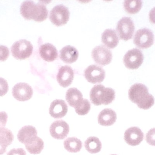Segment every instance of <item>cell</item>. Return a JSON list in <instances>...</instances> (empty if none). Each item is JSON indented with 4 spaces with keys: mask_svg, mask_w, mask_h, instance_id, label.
<instances>
[{
    "mask_svg": "<svg viewBox=\"0 0 155 155\" xmlns=\"http://www.w3.org/2000/svg\"><path fill=\"white\" fill-rule=\"evenodd\" d=\"M102 42L110 49L116 47L119 43V39L115 30L106 29L102 35Z\"/></svg>",
    "mask_w": 155,
    "mask_h": 155,
    "instance_id": "ffe728a7",
    "label": "cell"
},
{
    "mask_svg": "<svg viewBox=\"0 0 155 155\" xmlns=\"http://www.w3.org/2000/svg\"><path fill=\"white\" fill-rule=\"evenodd\" d=\"M14 136L11 130L7 128H0V144L7 148L12 143Z\"/></svg>",
    "mask_w": 155,
    "mask_h": 155,
    "instance_id": "d4e9b609",
    "label": "cell"
},
{
    "mask_svg": "<svg viewBox=\"0 0 155 155\" xmlns=\"http://www.w3.org/2000/svg\"><path fill=\"white\" fill-rule=\"evenodd\" d=\"M20 12L26 20L33 19L36 22H43L48 17V10L41 2L35 3L31 1H25L21 5Z\"/></svg>",
    "mask_w": 155,
    "mask_h": 155,
    "instance_id": "7a4b0ae2",
    "label": "cell"
},
{
    "mask_svg": "<svg viewBox=\"0 0 155 155\" xmlns=\"http://www.w3.org/2000/svg\"><path fill=\"white\" fill-rule=\"evenodd\" d=\"M25 145L30 153L36 155L40 154L43 150L44 143L41 138L37 136Z\"/></svg>",
    "mask_w": 155,
    "mask_h": 155,
    "instance_id": "7402d4cb",
    "label": "cell"
},
{
    "mask_svg": "<svg viewBox=\"0 0 155 155\" xmlns=\"http://www.w3.org/2000/svg\"><path fill=\"white\" fill-rule=\"evenodd\" d=\"M68 110V106L64 100L57 99L51 103L49 113L54 118L59 119L64 117Z\"/></svg>",
    "mask_w": 155,
    "mask_h": 155,
    "instance_id": "9a60e30c",
    "label": "cell"
},
{
    "mask_svg": "<svg viewBox=\"0 0 155 155\" xmlns=\"http://www.w3.org/2000/svg\"><path fill=\"white\" fill-rule=\"evenodd\" d=\"M124 8L127 13L131 14L137 13L140 11L143 6L141 1H125Z\"/></svg>",
    "mask_w": 155,
    "mask_h": 155,
    "instance_id": "484cf974",
    "label": "cell"
},
{
    "mask_svg": "<svg viewBox=\"0 0 155 155\" xmlns=\"http://www.w3.org/2000/svg\"><path fill=\"white\" fill-rule=\"evenodd\" d=\"M74 74L72 68L70 66H63L59 69L57 80L60 86L65 88L71 85L73 81Z\"/></svg>",
    "mask_w": 155,
    "mask_h": 155,
    "instance_id": "5bb4252c",
    "label": "cell"
},
{
    "mask_svg": "<svg viewBox=\"0 0 155 155\" xmlns=\"http://www.w3.org/2000/svg\"><path fill=\"white\" fill-rule=\"evenodd\" d=\"M149 20L151 22L155 24V7L150 11L149 13Z\"/></svg>",
    "mask_w": 155,
    "mask_h": 155,
    "instance_id": "d6a6232c",
    "label": "cell"
},
{
    "mask_svg": "<svg viewBox=\"0 0 155 155\" xmlns=\"http://www.w3.org/2000/svg\"><path fill=\"white\" fill-rule=\"evenodd\" d=\"M92 56L94 61L98 64L105 66L112 62V52L104 45L95 47L92 52Z\"/></svg>",
    "mask_w": 155,
    "mask_h": 155,
    "instance_id": "9c48e42d",
    "label": "cell"
},
{
    "mask_svg": "<svg viewBox=\"0 0 155 155\" xmlns=\"http://www.w3.org/2000/svg\"><path fill=\"white\" fill-rule=\"evenodd\" d=\"M78 52L77 49L71 45L64 46L60 51V58L67 63L71 64L77 61Z\"/></svg>",
    "mask_w": 155,
    "mask_h": 155,
    "instance_id": "d6986e66",
    "label": "cell"
},
{
    "mask_svg": "<svg viewBox=\"0 0 155 155\" xmlns=\"http://www.w3.org/2000/svg\"><path fill=\"white\" fill-rule=\"evenodd\" d=\"M9 49L5 45H0V61H6L9 56Z\"/></svg>",
    "mask_w": 155,
    "mask_h": 155,
    "instance_id": "f546056e",
    "label": "cell"
},
{
    "mask_svg": "<svg viewBox=\"0 0 155 155\" xmlns=\"http://www.w3.org/2000/svg\"><path fill=\"white\" fill-rule=\"evenodd\" d=\"M39 53L41 58L46 62H53L58 57L57 49L50 43H45L41 45Z\"/></svg>",
    "mask_w": 155,
    "mask_h": 155,
    "instance_id": "e0dca14e",
    "label": "cell"
},
{
    "mask_svg": "<svg viewBox=\"0 0 155 155\" xmlns=\"http://www.w3.org/2000/svg\"><path fill=\"white\" fill-rule=\"evenodd\" d=\"M84 147L88 153L92 154L97 153L101 151L102 143L97 137L90 136L84 142Z\"/></svg>",
    "mask_w": 155,
    "mask_h": 155,
    "instance_id": "603a6c76",
    "label": "cell"
},
{
    "mask_svg": "<svg viewBox=\"0 0 155 155\" xmlns=\"http://www.w3.org/2000/svg\"><path fill=\"white\" fill-rule=\"evenodd\" d=\"M33 94L32 88L28 84L19 83L15 85L12 91V94L16 100L25 102L30 100Z\"/></svg>",
    "mask_w": 155,
    "mask_h": 155,
    "instance_id": "30bf717a",
    "label": "cell"
},
{
    "mask_svg": "<svg viewBox=\"0 0 155 155\" xmlns=\"http://www.w3.org/2000/svg\"><path fill=\"white\" fill-rule=\"evenodd\" d=\"M84 76L87 82L91 83H101L105 77V72L100 66L93 65L85 70Z\"/></svg>",
    "mask_w": 155,
    "mask_h": 155,
    "instance_id": "7c38bea8",
    "label": "cell"
},
{
    "mask_svg": "<svg viewBox=\"0 0 155 155\" xmlns=\"http://www.w3.org/2000/svg\"><path fill=\"white\" fill-rule=\"evenodd\" d=\"M128 97L131 102L136 104L138 107L147 110L154 104V98L149 93L146 86L136 83L132 86L128 91Z\"/></svg>",
    "mask_w": 155,
    "mask_h": 155,
    "instance_id": "6da1fadb",
    "label": "cell"
},
{
    "mask_svg": "<svg viewBox=\"0 0 155 155\" xmlns=\"http://www.w3.org/2000/svg\"><path fill=\"white\" fill-rule=\"evenodd\" d=\"M64 147L70 153L79 152L82 147V143L76 137H69L64 141Z\"/></svg>",
    "mask_w": 155,
    "mask_h": 155,
    "instance_id": "cb8c5ba5",
    "label": "cell"
},
{
    "mask_svg": "<svg viewBox=\"0 0 155 155\" xmlns=\"http://www.w3.org/2000/svg\"><path fill=\"white\" fill-rule=\"evenodd\" d=\"M9 90V86L7 81L4 78L0 77V96L5 95Z\"/></svg>",
    "mask_w": 155,
    "mask_h": 155,
    "instance_id": "83f0119b",
    "label": "cell"
},
{
    "mask_svg": "<svg viewBox=\"0 0 155 155\" xmlns=\"http://www.w3.org/2000/svg\"><path fill=\"white\" fill-rule=\"evenodd\" d=\"M70 12L68 8L63 5L54 6L50 12L51 22L57 26L66 24L70 18Z\"/></svg>",
    "mask_w": 155,
    "mask_h": 155,
    "instance_id": "5b68a950",
    "label": "cell"
},
{
    "mask_svg": "<svg viewBox=\"0 0 155 155\" xmlns=\"http://www.w3.org/2000/svg\"><path fill=\"white\" fill-rule=\"evenodd\" d=\"M50 132L51 136L54 139L62 140L68 136L70 132V126L65 121L58 120L51 124Z\"/></svg>",
    "mask_w": 155,
    "mask_h": 155,
    "instance_id": "8fae6325",
    "label": "cell"
},
{
    "mask_svg": "<svg viewBox=\"0 0 155 155\" xmlns=\"http://www.w3.org/2000/svg\"><path fill=\"white\" fill-rule=\"evenodd\" d=\"M8 119V115L5 112H0V128H4Z\"/></svg>",
    "mask_w": 155,
    "mask_h": 155,
    "instance_id": "4dcf8cb0",
    "label": "cell"
},
{
    "mask_svg": "<svg viewBox=\"0 0 155 155\" xmlns=\"http://www.w3.org/2000/svg\"><path fill=\"white\" fill-rule=\"evenodd\" d=\"M82 93L76 88H70L66 93V100L70 106L74 107L77 106L83 100Z\"/></svg>",
    "mask_w": 155,
    "mask_h": 155,
    "instance_id": "44dd1931",
    "label": "cell"
},
{
    "mask_svg": "<svg viewBox=\"0 0 155 155\" xmlns=\"http://www.w3.org/2000/svg\"><path fill=\"white\" fill-rule=\"evenodd\" d=\"M98 123L103 126L113 125L117 120L116 113L110 108L104 109L98 116Z\"/></svg>",
    "mask_w": 155,
    "mask_h": 155,
    "instance_id": "ac0fdd59",
    "label": "cell"
},
{
    "mask_svg": "<svg viewBox=\"0 0 155 155\" xmlns=\"http://www.w3.org/2000/svg\"><path fill=\"white\" fill-rule=\"evenodd\" d=\"M147 142L149 145L155 146V128L149 130L146 134Z\"/></svg>",
    "mask_w": 155,
    "mask_h": 155,
    "instance_id": "f1b7e54d",
    "label": "cell"
},
{
    "mask_svg": "<svg viewBox=\"0 0 155 155\" xmlns=\"http://www.w3.org/2000/svg\"><path fill=\"white\" fill-rule=\"evenodd\" d=\"M6 147L0 144V155L3 154L6 152Z\"/></svg>",
    "mask_w": 155,
    "mask_h": 155,
    "instance_id": "836d02e7",
    "label": "cell"
},
{
    "mask_svg": "<svg viewBox=\"0 0 155 155\" xmlns=\"http://www.w3.org/2000/svg\"><path fill=\"white\" fill-rule=\"evenodd\" d=\"M7 155H26L25 151L23 148H14L9 151Z\"/></svg>",
    "mask_w": 155,
    "mask_h": 155,
    "instance_id": "1f68e13d",
    "label": "cell"
},
{
    "mask_svg": "<svg viewBox=\"0 0 155 155\" xmlns=\"http://www.w3.org/2000/svg\"><path fill=\"white\" fill-rule=\"evenodd\" d=\"M115 155V154H112V155Z\"/></svg>",
    "mask_w": 155,
    "mask_h": 155,
    "instance_id": "e575fe53",
    "label": "cell"
},
{
    "mask_svg": "<svg viewBox=\"0 0 155 155\" xmlns=\"http://www.w3.org/2000/svg\"><path fill=\"white\" fill-rule=\"evenodd\" d=\"M144 138V134L137 127H131L125 132V141L129 145L136 146L140 144Z\"/></svg>",
    "mask_w": 155,
    "mask_h": 155,
    "instance_id": "4fadbf2b",
    "label": "cell"
},
{
    "mask_svg": "<svg viewBox=\"0 0 155 155\" xmlns=\"http://www.w3.org/2000/svg\"><path fill=\"white\" fill-rule=\"evenodd\" d=\"M33 46L26 40H21L12 45L11 52L13 56L18 60H25L30 57L32 54Z\"/></svg>",
    "mask_w": 155,
    "mask_h": 155,
    "instance_id": "277c9868",
    "label": "cell"
},
{
    "mask_svg": "<svg viewBox=\"0 0 155 155\" xmlns=\"http://www.w3.org/2000/svg\"><path fill=\"white\" fill-rule=\"evenodd\" d=\"M115 98V93L111 88H105L102 85L94 86L90 93L91 102L94 105H107L111 103Z\"/></svg>",
    "mask_w": 155,
    "mask_h": 155,
    "instance_id": "3957f363",
    "label": "cell"
},
{
    "mask_svg": "<svg viewBox=\"0 0 155 155\" xmlns=\"http://www.w3.org/2000/svg\"><path fill=\"white\" fill-rule=\"evenodd\" d=\"M116 29L120 39L128 41L132 39L134 35V24L130 17H123L117 23Z\"/></svg>",
    "mask_w": 155,
    "mask_h": 155,
    "instance_id": "8992f818",
    "label": "cell"
},
{
    "mask_svg": "<svg viewBox=\"0 0 155 155\" xmlns=\"http://www.w3.org/2000/svg\"><path fill=\"white\" fill-rule=\"evenodd\" d=\"M154 38L153 33L151 30L147 28H143L138 30L136 33L134 43L138 48L147 49L153 45Z\"/></svg>",
    "mask_w": 155,
    "mask_h": 155,
    "instance_id": "52a82bcc",
    "label": "cell"
},
{
    "mask_svg": "<svg viewBox=\"0 0 155 155\" xmlns=\"http://www.w3.org/2000/svg\"><path fill=\"white\" fill-rule=\"evenodd\" d=\"M37 136V131L35 127L32 126H25L19 130L17 139L20 143L25 144Z\"/></svg>",
    "mask_w": 155,
    "mask_h": 155,
    "instance_id": "2e32d148",
    "label": "cell"
},
{
    "mask_svg": "<svg viewBox=\"0 0 155 155\" xmlns=\"http://www.w3.org/2000/svg\"><path fill=\"white\" fill-rule=\"evenodd\" d=\"M74 108L75 112L78 115H85L89 113L91 108V104L88 100L83 99L80 104Z\"/></svg>",
    "mask_w": 155,
    "mask_h": 155,
    "instance_id": "4316f807",
    "label": "cell"
},
{
    "mask_svg": "<svg viewBox=\"0 0 155 155\" xmlns=\"http://www.w3.org/2000/svg\"><path fill=\"white\" fill-rule=\"evenodd\" d=\"M143 55L139 49L134 48L129 50L125 55L124 62L127 68L132 70L137 69L143 62Z\"/></svg>",
    "mask_w": 155,
    "mask_h": 155,
    "instance_id": "ba28073f",
    "label": "cell"
}]
</instances>
